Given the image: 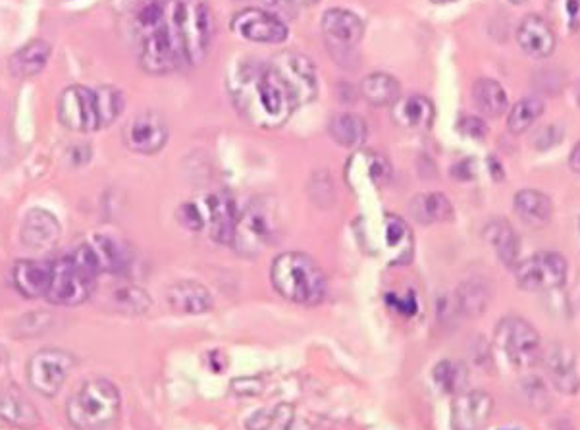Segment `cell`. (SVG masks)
I'll return each mask as SVG.
<instances>
[{
	"label": "cell",
	"mask_w": 580,
	"mask_h": 430,
	"mask_svg": "<svg viewBox=\"0 0 580 430\" xmlns=\"http://www.w3.org/2000/svg\"><path fill=\"white\" fill-rule=\"evenodd\" d=\"M509 2H511V4H525L527 0H509Z\"/></svg>",
	"instance_id": "50"
},
{
	"label": "cell",
	"mask_w": 580,
	"mask_h": 430,
	"mask_svg": "<svg viewBox=\"0 0 580 430\" xmlns=\"http://www.w3.org/2000/svg\"><path fill=\"white\" fill-rule=\"evenodd\" d=\"M124 108V95L116 87L89 89L72 85L58 101V118L72 132H97L114 124Z\"/></svg>",
	"instance_id": "3"
},
{
	"label": "cell",
	"mask_w": 580,
	"mask_h": 430,
	"mask_svg": "<svg viewBox=\"0 0 580 430\" xmlns=\"http://www.w3.org/2000/svg\"><path fill=\"white\" fill-rule=\"evenodd\" d=\"M457 130L465 135L467 139H475V141H482L488 135V126L482 118L476 116H465L459 120Z\"/></svg>",
	"instance_id": "38"
},
{
	"label": "cell",
	"mask_w": 580,
	"mask_h": 430,
	"mask_svg": "<svg viewBox=\"0 0 580 430\" xmlns=\"http://www.w3.org/2000/svg\"><path fill=\"white\" fill-rule=\"evenodd\" d=\"M515 213L530 226L544 228L554 218V203L552 199L538 189H523L515 195Z\"/></svg>",
	"instance_id": "28"
},
{
	"label": "cell",
	"mask_w": 580,
	"mask_h": 430,
	"mask_svg": "<svg viewBox=\"0 0 580 430\" xmlns=\"http://www.w3.org/2000/svg\"><path fill=\"white\" fill-rule=\"evenodd\" d=\"M49 56H51V45L43 39H33L18 53L10 56V72L18 78L37 76L47 66Z\"/></svg>",
	"instance_id": "30"
},
{
	"label": "cell",
	"mask_w": 580,
	"mask_h": 430,
	"mask_svg": "<svg viewBox=\"0 0 580 430\" xmlns=\"http://www.w3.org/2000/svg\"><path fill=\"white\" fill-rule=\"evenodd\" d=\"M386 301L390 303L392 309H396L397 313H401V315L411 317L417 313V297L413 294H409L407 297H396L394 294H390L386 297Z\"/></svg>",
	"instance_id": "43"
},
{
	"label": "cell",
	"mask_w": 580,
	"mask_h": 430,
	"mask_svg": "<svg viewBox=\"0 0 580 430\" xmlns=\"http://www.w3.org/2000/svg\"><path fill=\"white\" fill-rule=\"evenodd\" d=\"M230 27L241 39H247L253 43L280 45L290 35V29L276 14L266 12L261 8L241 10L232 18Z\"/></svg>",
	"instance_id": "13"
},
{
	"label": "cell",
	"mask_w": 580,
	"mask_h": 430,
	"mask_svg": "<svg viewBox=\"0 0 580 430\" xmlns=\"http://www.w3.org/2000/svg\"><path fill=\"white\" fill-rule=\"evenodd\" d=\"M122 398L118 388L106 378H93L66 405L68 423L76 430H105L118 421Z\"/></svg>",
	"instance_id": "5"
},
{
	"label": "cell",
	"mask_w": 580,
	"mask_h": 430,
	"mask_svg": "<svg viewBox=\"0 0 580 430\" xmlns=\"http://www.w3.org/2000/svg\"><path fill=\"white\" fill-rule=\"evenodd\" d=\"M434 4H448V2H455V0H430Z\"/></svg>",
	"instance_id": "49"
},
{
	"label": "cell",
	"mask_w": 580,
	"mask_h": 430,
	"mask_svg": "<svg viewBox=\"0 0 580 430\" xmlns=\"http://www.w3.org/2000/svg\"><path fill=\"white\" fill-rule=\"evenodd\" d=\"M274 290L299 305H318L328 290L326 274L307 253L286 251L278 255L270 269Z\"/></svg>",
	"instance_id": "4"
},
{
	"label": "cell",
	"mask_w": 580,
	"mask_h": 430,
	"mask_svg": "<svg viewBox=\"0 0 580 430\" xmlns=\"http://www.w3.org/2000/svg\"><path fill=\"white\" fill-rule=\"evenodd\" d=\"M517 286L525 292H554L567 280V261L554 251H542L515 265Z\"/></svg>",
	"instance_id": "11"
},
{
	"label": "cell",
	"mask_w": 580,
	"mask_h": 430,
	"mask_svg": "<svg viewBox=\"0 0 580 430\" xmlns=\"http://www.w3.org/2000/svg\"><path fill=\"white\" fill-rule=\"evenodd\" d=\"M139 64L164 76L199 64L211 45V8L205 0H145L133 18Z\"/></svg>",
	"instance_id": "1"
},
{
	"label": "cell",
	"mask_w": 580,
	"mask_h": 430,
	"mask_svg": "<svg viewBox=\"0 0 580 430\" xmlns=\"http://www.w3.org/2000/svg\"><path fill=\"white\" fill-rule=\"evenodd\" d=\"M328 132L330 137L345 149H359L365 145L369 137V126L359 114L343 112L332 118Z\"/></svg>",
	"instance_id": "31"
},
{
	"label": "cell",
	"mask_w": 580,
	"mask_h": 430,
	"mask_svg": "<svg viewBox=\"0 0 580 430\" xmlns=\"http://www.w3.org/2000/svg\"><path fill=\"white\" fill-rule=\"evenodd\" d=\"M392 180V164L374 151L355 153L345 166V184L355 193H367L369 189L388 186Z\"/></svg>",
	"instance_id": "15"
},
{
	"label": "cell",
	"mask_w": 580,
	"mask_h": 430,
	"mask_svg": "<svg viewBox=\"0 0 580 430\" xmlns=\"http://www.w3.org/2000/svg\"><path fill=\"white\" fill-rule=\"evenodd\" d=\"M232 390L239 396H259L263 392V382L259 378H236Z\"/></svg>",
	"instance_id": "42"
},
{
	"label": "cell",
	"mask_w": 580,
	"mask_h": 430,
	"mask_svg": "<svg viewBox=\"0 0 580 430\" xmlns=\"http://www.w3.org/2000/svg\"><path fill=\"white\" fill-rule=\"evenodd\" d=\"M278 421V411H268V409H261V411H255L247 423H245V429L247 430H270Z\"/></svg>",
	"instance_id": "40"
},
{
	"label": "cell",
	"mask_w": 580,
	"mask_h": 430,
	"mask_svg": "<svg viewBox=\"0 0 580 430\" xmlns=\"http://www.w3.org/2000/svg\"><path fill=\"white\" fill-rule=\"evenodd\" d=\"M97 276L83 269L72 255L53 263V282L47 299L54 305L74 307L85 303L95 292Z\"/></svg>",
	"instance_id": "9"
},
{
	"label": "cell",
	"mask_w": 580,
	"mask_h": 430,
	"mask_svg": "<svg viewBox=\"0 0 580 430\" xmlns=\"http://www.w3.org/2000/svg\"><path fill=\"white\" fill-rule=\"evenodd\" d=\"M484 240L496 251L498 259L505 267H515L519 263L521 242L515 228L505 218H494L486 224Z\"/></svg>",
	"instance_id": "27"
},
{
	"label": "cell",
	"mask_w": 580,
	"mask_h": 430,
	"mask_svg": "<svg viewBox=\"0 0 580 430\" xmlns=\"http://www.w3.org/2000/svg\"><path fill=\"white\" fill-rule=\"evenodd\" d=\"M534 145L540 149V151H546V149H552L554 145H557L561 139H563V128L557 126V124H550L546 128H542L536 137H534Z\"/></svg>",
	"instance_id": "39"
},
{
	"label": "cell",
	"mask_w": 580,
	"mask_h": 430,
	"mask_svg": "<svg viewBox=\"0 0 580 430\" xmlns=\"http://www.w3.org/2000/svg\"><path fill=\"white\" fill-rule=\"evenodd\" d=\"M293 4H299V6H315L320 0H291Z\"/></svg>",
	"instance_id": "47"
},
{
	"label": "cell",
	"mask_w": 580,
	"mask_h": 430,
	"mask_svg": "<svg viewBox=\"0 0 580 430\" xmlns=\"http://www.w3.org/2000/svg\"><path fill=\"white\" fill-rule=\"evenodd\" d=\"M494 342L517 371H527L540 361L542 355L540 334L532 324L521 317L511 315L501 319L494 332Z\"/></svg>",
	"instance_id": "7"
},
{
	"label": "cell",
	"mask_w": 580,
	"mask_h": 430,
	"mask_svg": "<svg viewBox=\"0 0 580 430\" xmlns=\"http://www.w3.org/2000/svg\"><path fill=\"white\" fill-rule=\"evenodd\" d=\"M494 413V398L482 390L457 394L451 405V430H484Z\"/></svg>",
	"instance_id": "16"
},
{
	"label": "cell",
	"mask_w": 580,
	"mask_h": 430,
	"mask_svg": "<svg viewBox=\"0 0 580 430\" xmlns=\"http://www.w3.org/2000/svg\"><path fill=\"white\" fill-rule=\"evenodd\" d=\"M542 114H544V101L538 97H527L509 110L507 128L511 134H527L528 130L542 118Z\"/></svg>",
	"instance_id": "35"
},
{
	"label": "cell",
	"mask_w": 580,
	"mask_h": 430,
	"mask_svg": "<svg viewBox=\"0 0 580 430\" xmlns=\"http://www.w3.org/2000/svg\"><path fill=\"white\" fill-rule=\"evenodd\" d=\"M114 307L126 315H143L151 307V297L137 286H122L112 294Z\"/></svg>",
	"instance_id": "37"
},
{
	"label": "cell",
	"mask_w": 580,
	"mask_h": 430,
	"mask_svg": "<svg viewBox=\"0 0 580 430\" xmlns=\"http://www.w3.org/2000/svg\"><path fill=\"white\" fill-rule=\"evenodd\" d=\"M540 361L555 390H559L561 394H575L579 390L580 378L573 351L563 346H548L546 350H542Z\"/></svg>",
	"instance_id": "19"
},
{
	"label": "cell",
	"mask_w": 580,
	"mask_h": 430,
	"mask_svg": "<svg viewBox=\"0 0 580 430\" xmlns=\"http://www.w3.org/2000/svg\"><path fill=\"white\" fill-rule=\"evenodd\" d=\"M166 299L176 313L184 315H203L212 309L211 292L195 280H182L172 284L168 288Z\"/></svg>",
	"instance_id": "25"
},
{
	"label": "cell",
	"mask_w": 580,
	"mask_h": 430,
	"mask_svg": "<svg viewBox=\"0 0 580 430\" xmlns=\"http://www.w3.org/2000/svg\"><path fill=\"white\" fill-rule=\"evenodd\" d=\"M199 199L205 215V228L211 230L212 240L232 245L239 216L234 199L228 193H209Z\"/></svg>",
	"instance_id": "17"
},
{
	"label": "cell",
	"mask_w": 580,
	"mask_h": 430,
	"mask_svg": "<svg viewBox=\"0 0 580 430\" xmlns=\"http://www.w3.org/2000/svg\"><path fill=\"white\" fill-rule=\"evenodd\" d=\"M286 430H315L313 425L307 421V419H299V417H293L290 423L286 425Z\"/></svg>",
	"instance_id": "45"
},
{
	"label": "cell",
	"mask_w": 580,
	"mask_h": 430,
	"mask_svg": "<svg viewBox=\"0 0 580 430\" xmlns=\"http://www.w3.org/2000/svg\"><path fill=\"white\" fill-rule=\"evenodd\" d=\"M523 388L527 392L528 404H536V407H540V404L548 405V392L538 378H530Z\"/></svg>",
	"instance_id": "41"
},
{
	"label": "cell",
	"mask_w": 580,
	"mask_h": 430,
	"mask_svg": "<svg viewBox=\"0 0 580 430\" xmlns=\"http://www.w3.org/2000/svg\"><path fill=\"white\" fill-rule=\"evenodd\" d=\"M409 213L424 226L453 220V205L444 193H419L409 203Z\"/></svg>",
	"instance_id": "29"
},
{
	"label": "cell",
	"mask_w": 580,
	"mask_h": 430,
	"mask_svg": "<svg viewBox=\"0 0 580 430\" xmlns=\"http://www.w3.org/2000/svg\"><path fill=\"white\" fill-rule=\"evenodd\" d=\"M575 95H577V103H579L580 107V81L577 83V89H575Z\"/></svg>",
	"instance_id": "48"
},
{
	"label": "cell",
	"mask_w": 580,
	"mask_h": 430,
	"mask_svg": "<svg viewBox=\"0 0 580 430\" xmlns=\"http://www.w3.org/2000/svg\"><path fill=\"white\" fill-rule=\"evenodd\" d=\"M122 137H124L126 147L133 153L155 155L168 143L170 130L159 112L147 110L133 116L132 120H128Z\"/></svg>",
	"instance_id": "14"
},
{
	"label": "cell",
	"mask_w": 580,
	"mask_h": 430,
	"mask_svg": "<svg viewBox=\"0 0 580 430\" xmlns=\"http://www.w3.org/2000/svg\"><path fill=\"white\" fill-rule=\"evenodd\" d=\"M280 228V218L276 211V203L266 197H257L249 201V205L239 213L234 240L239 255L255 257L263 251L268 243L276 240Z\"/></svg>",
	"instance_id": "6"
},
{
	"label": "cell",
	"mask_w": 580,
	"mask_h": 430,
	"mask_svg": "<svg viewBox=\"0 0 580 430\" xmlns=\"http://www.w3.org/2000/svg\"><path fill=\"white\" fill-rule=\"evenodd\" d=\"M62 228L56 216L45 209H31L26 215V220L22 224V243L41 251V249H51L60 240Z\"/></svg>",
	"instance_id": "24"
},
{
	"label": "cell",
	"mask_w": 580,
	"mask_h": 430,
	"mask_svg": "<svg viewBox=\"0 0 580 430\" xmlns=\"http://www.w3.org/2000/svg\"><path fill=\"white\" fill-rule=\"evenodd\" d=\"M565 22L571 31L580 27V0H565Z\"/></svg>",
	"instance_id": "44"
},
{
	"label": "cell",
	"mask_w": 580,
	"mask_h": 430,
	"mask_svg": "<svg viewBox=\"0 0 580 430\" xmlns=\"http://www.w3.org/2000/svg\"><path fill=\"white\" fill-rule=\"evenodd\" d=\"M322 33L330 47L338 49H355L363 39L365 24L363 20L345 8H330L322 16Z\"/></svg>",
	"instance_id": "18"
},
{
	"label": "cell",
	"mask_w": 580,
	"mask_h": 430,
	"mask_svg": "<svg viewBox=\"0 0 580 430\" xmlns=\"http://www.w3.org/2000/svg\"><path fill=\"white\" fill-rule=\"evenodd\" d=\"M228 95L239 116L259 128H282L295 112L293 97L268 62L241 58L228 70Z\"/></svg>",
	"instance_id": "2"
},
{
	"label": "cell",
	"mask_w": 580,
	"mask_h": 430,
	"mask_svg": "<svg viewBox=\"0 0 580 430\" xmlns=\"http://www.w3.org/2000/svg\"><path fill=\"white\" fill-rule=\"evenodd\" d=\"M274 72L288 87L295 107L309 105L317 99L318 80L317 68L309 56L293 51H284L270 58L268 62Z\"/></svg>",
	"instance_id": "10"
},
{
	"label": "cell",
	"mask_w": 580,
	"mask_h": 430,
	"mask_svg": "<svg viewBox=\"0 0 580 430\" xmlns=\"http://www.w3.org/2000/svg\"><path fill=\"white\" fill-rule=\"evenodd\" d=\"M473 99L478 110L490 118H498L509 108V99H507L505 89L501 87V83L490 78H480L476 81L473 87Z\"/></svg>",
	"instance_id": "34"
},
{
	"label": "cell",
	"mask_w": 580,
	"mask_h": 430,
	"mask_svg": "<svg viewBox=\"0 0 580 430\" xmlns=\"http://www.w3.org/2000/svg\"><path fill=\"white\" fill-rule=\"evenodd\" d=\"M361 95L374 107H392L401 99V85L392 74L376 72L361 83Z\"/></svg>",
	"instance_id": "32"
},
{
	"label": "cell",
	"mask_w": 580,
	"mask_h": 430,
	"mask_svg": "<svg viewBox=\"0 0 580 430\" xmlns=\"http://www.w3.org/2000/svg\"><path fill=\"white\" fill-rule=\"evenodd\" d=\"M569 166L575 174H580V141L573 147L571 151V157H569Z\"/></svg>",
	"instance_id": "46"
},
{
	"label": "cell",
	"mask_w": 580,
	"mask_h": 430,
	"mask_svg": "<svg viewBox=\"0 0 580 430\" xmlns=\"http://www.w3.org/2000/svg\"><path fill=\"white\" fill-rule=\"evenodd\" d=\"M432 378L444 394H461L469 382V371L463 363L446 359L434 367Z\"/></svg>",
	"instance_id": "36"
},
{
	"label": "cell",
	"mask_w": 580,
	"mask_h": 430,
	"mask_svg": "<svg viewBox=\"0 0 580 430\" xmlns=\"http://www.w3.org/2000/svg\"><path fill=\"white\" fill-rule=\"evenodd\" d=\"M0 419L10 427L22 430H33L41 423L37 407L16 384H8L0 392Z\"/></svg>",
	"instance_id": "22"
},
{
	"label": "cell",
	"mask_w": 580,
	"mask_h": 430,
	"mask_svg": "<svg viewBox=\"0 0 580 430\" xmlns=\"http://www.w3.org/2000/svg\"><path fill=\"white\" fill-rule=\"evenodd\" d=\"M382 240L386 247V259L390 265H409L415 257V238L409 224L399 216L384 215Z\"/></svg>",
	"instance_id": "20"
},
{
	"label": "cell",
	"mask_w": 580,
	"mask_h": 430,
	"mask_svg": "<svg viewBox=\"0 0 580 430\" xmlns=\"http://www.w3.org/2000/svg\"><path fill=\"white\" fill-rule=\"evenodd\" d=\"M0 363H2V351H0Z\"/></svg>",
	"instance_id": "51"
},
{
	"label": "cell",
	"mask_w": 580,
	"mask_h": 430,
	"mask_svg": "<svg viewBox=\"0 0 580 430\" xmlns=\"http://www.w3.org/2000/svg\"><path fill=\"white\" fill-rule=\"evenodd\" d=\"M83 269L89 270L97 278L101 274H118L130 267L132 253L130 249L116 238L95 236L70 253Z\"/></svg>",
	"instance_id": "12"
},
{
	"label": "cell",
	"mask_w": 580,
	"mask_h": 430,
	"mask_svg": "<svg viewBox=\"0 0 580 430\" xmlns=\"http://www.w3.org/2000/svg\"><path fill=\"white\" fill-rule=\"evenodd\" d=\"M517 41L521 49L532 58H548L554 54L557 37L552 26L542 16L528 14L519 24Z\"/></svg>",
	"instance_id": "23"
},
{
	"label": "cell",
	"mask_w": 580,
	"mask_h": 430,
	"mask_svg": "<svg viewBox=\"0 0 580 430\" xmlns=\"http://www.w3.org/2000/svg\"><path fill=\"white\" fill-rule=\"evenodd\" d=\"M76 365V357L70 351L45 348L35 351L27 361L29 388L45 398H54Z\"/></svg>",
	"instance_id": "8"
},
{
	"label": "cell",
	"mask_w": 580,
	"mask_h": 430,
	"mask_svg": "<svg viewBox=\"0 0 580 430\" xmlns=\"http://www.w3.org/2000/svg\"><path fill=\"white\" fill-rule=\"evenodd\" d=\"M579 226H580V222H579Z\"/></svg>",
	"instance_id": "52"
},
{
	"label": "cell",
	"mask_w": 580,
	"mask_h": 430,
	"mask_svg": "<svg viewBox=\"0 0 580 430\" xmlns=\"http://www.w3.org/2000/svg\"><path fill=\"white\" fill-rule=\"evenodd\" d=\"M434 116L436 108L424 95L401 97L396 105H392V120L403 130H428L432 128Z\"/></svg>",
	"instance_id": "26"
},
{
	"label": "cell",
	"mask_w": 580,
	"mask_h": 430,
	"mask_svg": "<svg viewBox=\"0 0 580 430\" xmlns=\"http://www.w3.org/2000/svg\"><path fill=\"white\" fill-rule=\"evenodd\" d=\"M53 282V263L47 261H18L12 269V284L18 294L27 299L47 297Z\"/></svg>",
	"instance_id": "21"
},
{
	"label": "cell",
	"mask_w": 580,
	"mask_h": 430,
	"mask_svg": "<svg viewBox=\"0 0 580 430\" xmlns=\"http://www.w3.org/2000/svg\"><path fill=\"white\" fill-rule=\"evenodd\" d=\"M490 290L480 280H467L463 282L455 292V309L459 315L467 319H476L484 315L488 303H490Z\"/></svg>",
	"instance_id": "33"
}]
</instances>
